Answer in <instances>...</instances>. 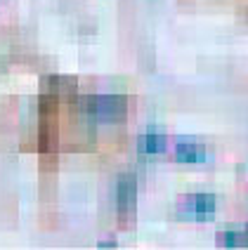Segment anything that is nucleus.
Instances as JSON below:
<instances>
[{"instance_id":"5","label":"nucleus","mask_w":248,"mask_h":250,"mask_svg":"<svg viewBox=\"0 0 248 250\" xmlns=\"http://www.w3.org/2000/svg\"><path fill=\"white\" fill-rule=\"evenodd\" d=\"M165 149V135L161 132H147L139 137V151L142 153H161Z\"/></svg>"},{"instance_id":"1","label":"nucleus","mask_w":248,"mask_h":250,"mask_svg":"<svg viewBox=\"0 0 248 250\" xmlns=\"http://www.w3.org/2000/svg\"><path fill=\"white\" fill-rule=\"evenodd\" d=\"M83 111L99 123H118L128 113V99L123 95H90L83 99Z\"/></svg>"},{"instance_id":"6","label":"nucleus","mask_w":248,"mask_h":250,"mask_svg":"<svg viewBox=\"0 0 248 250\" xmlns=\"http://www.w3.org/2000/svg\"><path fill=\"white\" fill-rule=\"evenodd\" d=\"M218 246L220 248H241L244 246V234L241 229H227L218 234Z\"/></svg>"},{"instance_id":"3","label":"nucleus","mask_w":248,"mask_h":250,"mask_svg":"<svg viewBox=\"0 0 248 250\" xmlns=\"http://www.w3.org/2000/svg\"><path fill=\"white\" fill-rule=\"evenodd\" d=\"M116 206L121 217L128 220L135 215V206H137V182L133 175H121V180L116 184Z\"/></svg>"},{"instance_id":"7","label":"nucleus","mask_w":248,"mask_h":250,"mask_svg":"<svg viewBox=\"0 0 248 250\" xmlns=\"http://www.w3.org/2000/svg\"><path fill=\"white\" fill-rule=\"evenodd\" d=\"M99 248H116V241H102Z\"/></svg>"},{"instance_id":"8","label":"nucleus","mask_w":248,"mask_h":250,"mask_svg":"<svg viewBox=\"0 0 248 250\" xmlns=\"http://www.w3.org/2000/svg\"><path fill=\"white\" fill-rule=\"evenodd\" d=\"M241 234H244V246H248V227L241 229Z\"/></svg>"},{"instance_id":"2","label":"nucleus","mask_w":248,"mask_h":250,"mask_svg":"<svg viewBox=\"0 0 248 250\" xmlns=\"http://www.w3.org/2000/svg\"><path fill=\"white\" fill-rule=\"evenodd\" d=\"M180 215L192 220H210L215 215V196L210 194H194L184 196L180 201Z\"/></svg>"},{"instance_id":"4","label":"nucleus","mask_w":248,"mask_h":250,"mask_svg":"<svg viewBox=\"0 0 248 250\" xmlns=\"http://www.w3.org/2000/svg\"><path fill=\"white\" fill-rule=\"evenodd\" d=\"M175 158L180 163H203L208 158V151L203 144L196 142H180L175 146Z\"/></svg>"}]
</instances>
